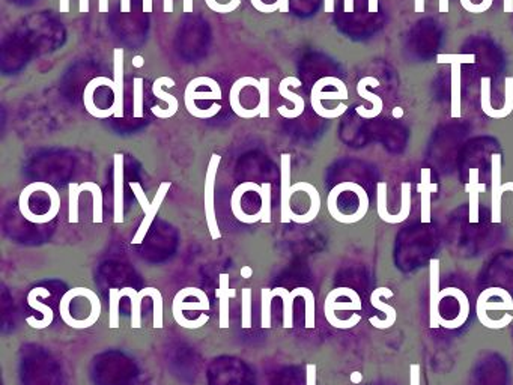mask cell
I'll use <instances>...</instances> for the list:
<instances>
[{
    "label": "cell",
    "mask_w": 513,
    "mask_h": 385,
    "mask_svg": "<svg viewBox=\"0 0 513 385\" xmlns=\"http://www.w3.org/2000/svg\"><path fill=\"white\" fill-rule=\"evenodd\" d=\"M211 304H209V298L208 295L199 288H184L181 289L177 295L173 298V304H172V313L177 324L181 325L182 328H189V330H196L204 327L206 322L209 320V316L202 313L196 320H189L184 316V310H209Z\"/></svg>",
    "instance_id": "1"
},
{
    "label": "cell",
    "mask_w": 513,
    "mask_h": 385,
    "mask_svg": "<svg viewBox=\"0 0 513 385\" xmlns=\"http://www.w3.org/2000/svg\"><path fill=\"white\" fill-rule=\"evenodd\" d=\"M252 77L238 79L229 91V104L236 116L243 119H253L262 113V94L260 80H255L248 91V84Z\"/></svg>",
    "instance_id": "2"
},
{
    "label": "cell",
    "mask_w": 513,
    "mask_h": 385,
    "mask_svg": "<svg viewBox=\"0 0 513 385\" xmlns=\"http://www.w3.org/2000/svg\"><path fill=\"white\" fill-rule=\"evenodd\" d=\"M341 296L360 298V295L355 292V289H351V288H336V289H333L327 295V298H325V303H324L325 319H327L329 324L331 327H334V328H339V330L353 328L361 320V316L358 313H354L349 319L342 320V319L336 318L334 312H336V310H355V312H360V310L363 308L361 300H349L348 303H341V301H337V298H341Z\"/></svg>",
    "instance_id": "3"
},
{
    "label": "cell",
    "mask_w": 513,
    "mask_h": 385,
    "mask_svg": "<svg viewBox=\"0 0 513 385\" xmlns=\"http://www.w3.org/2000/svg\"><path fill=\"white\" fill-rule=\"evenodd\" d=\"M170 185L172 184L169 181L161 182L160 187H158V191H157V194L154 197V201L149 202L143 189H142V185L139 182H133V181L130 182V189L134 193V196L137 197V201H139V203H140V206L143 209V213H145V218L142 221V225H140L139 230H137V233L134 235V238L131 241L133 244H140L145 240V235L148 233L149 228H151L153 221H154V218H155V216L158 213V209H160L162 201H165L166 194L170 190Z\"/></svg>",
    "instance_id": "4"
},
{
    "label": "cell",
    "mask_w": 513,
    "mask_h": 385,
    "mask_svg": "<svg viewBox=\"0 0 513 385\" xmlns=\"http://www.w3.org/2000/svg\"><path fill=\"white\" fill-rule=\"evenodd\" d=\"M491 310H504V312H513L512 295L502 298L500 301H490V292H487V289H485L479 295L478 303H475V313H478V318L483 327L490 328V330H500V328H504L509 324H512L513 315L506 313L502 319L494 320L487 316V312H491Z\"/></svg>",
    "instance_id": "5"
},
{
    "label": "cell",
    "mask_w": 513,
    "mask_h": 385,
    "mask_svg": "<svg viewBox=\"0 0 513 385\" xmlns=\"http://www.w3.org/2000/svg\"><path fill=\"white\" fill-rule=\"evenodd\" d=\"M221 157L219 154H212L209 164H208V170L205 175V193H204V199H205V217H206V225L211 233L212 240H220L221 233L217 225V216L214 211V184H216V178H217V169L220 166Z\"/></svg>",
    "instance_id": "6"
},
{
    "label": "cell",
    "mask_w": 513,
    "mask_h": 385,
    "mask_svg": "<svg viewBox=\"0 0 513 385\" xmlns=\"http://www.w3.org/2000/svg\"><path fill=\"white\" fill-rule=\"evenodd\" d=\"M221 96V88L220 84L211 77H196L192 82H189L185 88L184 94V101L185 107L189 111L193 110V107L197 104V101H220Z\"/></svg>",
    "instance_id": "7"
},
{
    "label": "cell",
    "mask_w": 513,
    "mask_h": 385,
    "mask_svg": "<svg viewBox=\"0 0 513 385\" xmlns=\"http://www.w3.org/2000/svg\"><path fill=\"white\" fill-rule=\"evenodd\" d=\"M349 98L346 84L337 77H322L319 79L310 94V103L311 108L316 110L321 107L322 101H330V99H337V101H346Z\"/></svg>",
    "instance_id": "8"
},
{
    "label": "cell",
    "mask_w": 513,
    "mask_h": 385,
    "mask_svg": "<svg viewBox=\"0 0 513 385\" xmlns=\"http://www.w3.org/2000/svg\"><path fill=\"white\" fill-rule=\"evenodd\" d=\"M299 86H302V80L297 79V77H286V79H283V80L280 82V84H279V94H280L283 98L289 99V101L294 104V108H287L286 106H280V107L277 108L280 116H283V118H286V119H295V118H298V116L302 115L303 111H304L306 103H304L303 96H299V95H297V94H294V92L291 91V88H299Z\"/></svg>",
    "instance_id": "9"
},
{
    "label": "cell",
    "mask_w": 513,
    "mask_h": 385,
    "mask_svg": "<svg viewBox=\"0 0 513 385\" xmlns=\"http://www.w3.org/2000/svg\"><path fill=\"white\" fill-rule=\"evenodd\" d=\"M429 327H440V260L432 259L429 265Z\"/></svg>",
    "instance_id": "10"
},
{
    "label": "cell",
    "mask_w": 513,
    "mask_h": 385,
    "mask_svg": "<svg viewBox=\"0 0 513 385\" xmlns=\"http://www.w3.org/2000/svg\"><path fill=\"white\" fill-rule=\"evenodd\" d=\"M368 86H373V88H378L380 86V80L375 79V77H365L361 79L357 84V92L361 98L368 99V101H370L372 104V108H366L365 106H358L355 108L357 113L361 116V118H366V119H372V118H377L382 108H384V101L380 95H375L372 92L368 91Z\"/></svg>",
    "instance_id": "11"
},
{
    "label": "cell",
    "mask_w": 513,
    "mask_h": 385,
    "mask_svg": "<svg viewBox=\"0 0 513 385\" xmlns=\"http://www.w3.org/2000/svg\"><path fill=\"white\" fill-rule=\"evenodd\" d=\"M446 296H453L455 300L458 301L459 304V313L455 319L452 320H447L441 316L440 319V327L443 328H447V330H456L459 327H462L467 322L468 316H470V301H468V296L467 294L462 291V289H458V288H446V289H441L440 292V301H443Z\"/></svg>",
    "instance_id": "12"
},
{
    "label": "cell",
    "mask_w": 513,
    "mask_h": 385,
    "mask_svg": "<svg viewBox=\"0 0 513 385\" xmlns=\"http://www.w3.org/2000/svg\"><path fill=\"white\" fill-rule=\"evenodd\" d=\"M381 296H384V298H393L395 294H393L392 289L384 288V286H382V288H378V289H375V291L372 292V295H370V304H372L375 308L381 310L382 313H385L387 318H385L384 320H381V319H378V318H370V324H372L375 328L385 330V328H390V327L395 325L397 313H396V308H395V307H392V306H389V304H385L384 301H381Z\"/></svg>",
    "instance_id": "13"
},
{
    "label": "cell",
    "mask_w": 513,
    "mask_h": 385,
    "mask_svg": "<svg viewBox=\"0 0 513 385\" xmlns=\"http://www.w3.org/2000/svg\"><path fill=\"white\" fill-rule=\"evenodd\" d=\"M491 179H492V194H491V216L492 223H502V155L494 154L491 157Z\"/></svg>",
    "instance_id": "14"
},
{
    "label": "cell",
    "mask_w": 513,
    "mask_h": 385,
    "mask_svg": "<svg viewBox=\"0 0 513 385\" xmlns=\"http://www.w3.org/2000/svg\"><path fill=\"white\" fill-rule=\"evenodd\" d=\"M280 170H282V196H280V214H282V223H289L291 220V155L289 154H282L280 157Z\"/></svg>",
    "instance_id": "15"
},
{
    "label": "cell",
    "mask_w": 513,
    "mask_h": 385,
    "mask_svg": "<svg viewBox=\"0 0 513 385\" xmlns=\"http://www.w3.org/2000/svg\"><path fill=\"white\" fill-rule=\"evenodd\" d=\"M38 296L50 298L48 289H45V288H35V289H32V291L29 292V295H28V304H29L32 308L38 310L40 313H43L44 318H43L41 320H36L35 318H28V324H29L32 328H35V330H43V328H47L50 324H52L53 318H55V313H53V310L50 308L48 306H45V304H43L41 301H38Z\"/></svg>",
    "instance_id": "16"
},
{
    "label": "cell",
    "mask_w": 513,
    "mask_h": 385,
    "mask_svg": "<svg viewBox=\"0 0 513 385\" xmlns=\"http://www.w3.org/2000/svg\"><path fill=\"white\" fill-rule=\"evenodd\" d=\"M479 169H470V181L465 184V191L470 197V223L479 221V203H480V193L486 190V185L479 182Z\"/></svg>",
    "instance_id": "17"
},
{
    "label": "cell",
    "mask_w": 513,
    "mask_h": 385,
    "mask_svg": "<svg viewBox=\"0 0 513 385\" xmlns=\"http://www.w3.org/2000/svg\"><path fill=\"white\" fill-rule=\"evenodd\" d=\"M416 190L421 197V223L431 221V196L438 190V184L431 182V169H421V181L416 185Z\"/></svg>",
    "instance_id": "18"
},
{
    "label": "cell",
    "mask_w": 513,
    "mask_h": 385,
    "mask_svg": "<svg viewBox=\"0 0 513 385\" xmlns=\"http://www.w3.org/2000/svg\"><path fill=\"white\" fill-rule=\"evenodd\" d=\"M114 179H115V223H123V155L114 157Z\"/></svg>",
    "instance_id": "19"
},
{
    "label": "cell",
    "mask_w": 513,
    "mask_h": 385,
    "mask_svg": "<svg viewBox=\"0 0 513 385\" xmlns=\"http://www.w3.org/2000/svg\"><path fill=\"white\" fill-rule=\"evenodd\" d=\"M216 296L220 300V328H229V298L236 296V291L229 286V274H220Z\"/></svg>",
    "instance_id": "20"
},
{
    "label": "cell",
    "mask_w": 513,
    "mask_h": 385,
    "mask_svg": "<svg viewBox=\"0 0 513 385\" xmlns=\"http://www.w3.org/2000/svg\"><path fill=\"white\" fill-rule=\"evenodd\" d=\"M162 86H169V88H175V86H177V83H175V80L170 79V77H160V79H157V80L154 82V84H153V94H154L157 98L162 99V101H166V104H167V110H166V113H165V119H167V118H172L175 113H177L178 107H180V103H178V99L175 98L173 95L166 94L165 91H162Z\"/></svg>",
    "instance_id": "21"
},
{
    "label": "cell",
    "mask_w": 513,
    "mask_h": 385,
    "mask_svg": "<svg viewBox=\"0 0 513 385\" xmlns=\"http://www.w3.org/2000/svg\"><path fill=\"white\" fill-rule=\"evenodd\" d=\"M70 190V223L79 221V197L83 191H89V181H84L83 184L71 182L68 185Z\"/></svg>",
    "instance_id": "22"
},
{
    "label": "cell",
    "mask_w": 513,
    "mask_h": 385,
    "mask_svg": "<svg viewBox=\"0 0 513 385\" xmlns=\"http://www.w3.org/2000/svg\"><path fill=\"white\" fill-rule=\"evenodd\" d=\"M121 296H130L131 300V328L137 330L142 327V320H140V306H142V300L143 296H140V294L137 292L133 288H123L119 291Z\"/></svg>",
    "instance_id": "23"
},
{
    "label": "cell",
    "mask_w": 513,
    "mask_h": 385,
    "mask_svg": "<svg viewBox=\"0 0 513 385\" xmlns=\"http://www.w3.org/2000/svg\"><path fill=\"white\" fill-rule=\"evenodd\" d=\"M452 118H460V64H452Z\"/></svg>",
    "instance_id": "24"
},
{
    "label": "cell",
    "mask_w": 513,
    "mask_h": 385,
    "mask_svg": "<svg viewBox=\"0 0 513 385\" xmlns=\"http://www.w3.org/2000/svg\"><path fill=\"white\" fill-rule=\"evenodd\" d=\"M513 111V77H506L504 80V104L502 108H494L490 115L492 119L507 118Z\"/></svg>",
    "instance_id": "25"
},
{
    "label": "cell",
    "mask_w": 513,
    "mask_h": 385,
    "mask_svg": "<svg viewBox=\"0 0 513 385\" xmlns=\"http://www.w3.org/2000/svg\"><path fill=\"white\" fill-rule=\"evenodd\" d=\"M118 288H111L109 291V327L111 330H116L119 327V301H121V295H119Z\"/></svg>",
    "instance_id": "26"
},
{
    "label": "cell",
    "mask_w": 513,
    "mask_h": 385,
    "mask_svg": "<svg viewBox=\"0 0 513 385\" xmlns=\"http://www.w3.org/2000/svg\"><path fill=\"white\" fill-rule=\"evenodd\" d=\"M92 194V202H94V218L92 221L95 225L103 223V191L101 187L94 181H89V191Z\"/></svg>",
    "instance_id": "27"
},
{
    "label": "cell",
    "mask_w": 513,
    "mask_h": 385,
    "mask_svg": "<svg viewBox=\"0 0 513 385\" xmlns=\"http://www.w3.org/2000/svg\"><path fill=\"white\" fill-rule=\"evenodd\" d=\"M241 327H252V289L244 288L241 291Z\"/></svg>",
    "instance_id": "28"
},
{
    "label": "cell",
    "mask_w": 513,
    "mask_h": 385,
    "mask_svg": "<svg viewBox=\"0 0 513 385\" xmlns=\"http://www.w3.org/2000/svg\"><path fill=\"white\" fill-rule=\"evenodd\" d=\"M133 116H143V79L140 77L133 80Z\"/></svg>",
    "instance_id": "29"
},
{
    "label": "cell",
    "mask_w": 513,
    "mask_h": 385,
    "mask_svg": "<svg viewBox=\"0 0 513 385\" xmlns=\"http://www.w3.org/2000/svg\"><path fill=\"white\" fill-rule=\"evenodd\" d=\"M260 211H262V218L260 221L265 223H271V184L270 182H264L260 185Z\"/></svg>",
    "instance_id": "30"
},
{
    "label": "cell",
    "mask_w": 513,
    "mask_h": 385,
    "mask_svg": "<svg viewBox=\"0 0 513 385\" xmlns=\"http://www.w3.org/2000/svg\"><path fill=\"white\" fill-rule=\"evenodd\" d=\"M260 298H262V322L260 327L262 328H270L271 327V301H272V295H271V289L264 288L260 289Z\"/></svg>",
    "instance_id": "31"
},
{
    "label": "cell",
    "mask_w": 513,
    "mask_h": 385,
    "mask_svg": "<svg viewBox=\"0 0 513 385\" xmlns=\"http://www.w3.org/2000/svg\"><path fill=\"white\" fill-rule=\"evenodd\" d=\"M475 55H438L436 64H474Z\"/></svg>",
    "instance_id": "32"
},
{
    "label": "cell",
    "mask_w": 513,
    "mask_h": 385,
    "mask_svg": "<svg viewBox=\"0 0 513 385\" xmlns=\"http://www.w3.org/2000/svg\"><path fill=\"white\" fill-rule=\"evenodd\" d=\"M154 300V328H162V295L157 288L151 289V295Z\"/></svg>",
    "instance_id": "33"
},
{
    "label": "cell",
    "mask_w": 513,
    "mask_h": 385,
    "mask_svg": "<svg viewBox=\"0 0 513 385\" xmlns=\"http://www.w3.org/2000/svg\"><path fill=\"white\" fill-rule=\"evenodd\" d=\"M259 80H260V94H262L260 118H270V79L262 77Z\"/></svg>",
    "instance_id": "34"
},
{
    "label": "cell",
    "mask_w": 513,
    "mask_h": 385,
    "mask_svg": "<svg viewBox=\"0 0 513 385\" xmlns=\"http://www.w3.org/2000/svg\"><path fill=\"white\" fill-rule=\"evenodd\" d=\"M252 2L253 8L259 12H264V14H272V12L280 11V5H272L267 0H250Z\"/></svg>",
    "instance_id": "35"
},
{
    "label": "cell",
    "mask_w": 513,
    "mask_h": 385,
    "mask_svg": "<svg viewBox=\"0 0 513 385\" xmlns=\"http://www.w3.org/2000/svg\"><path fill=\"white\" fill-rule=\"evenodd\" d=\"M409 385H420V364L417 363L409 366Z\"/></svg>",
    "instance_id": "36"
},
{
    "label": "cell",
    "mask_w": 513,
    "mask_h": 385,
    "mask_svg": "<svg viewBox=\"0 0 513 385\" xmlns=\"http://www.w3.org/2000/svg\"><path fill=\"white\" fill-rule=\"evenodd\" d=\"M492 2H494V0H482L480 4H475L470 9V12H471V14H483V12H486L487 9L492 6Z\"/></svg>",
    "instance_id": "37"
},
{
    "label": "cell",
    "mask_w": 513,
    "mask_h": 385,
    "mask_svg": "<svg viewBox=\"0 0 513 385\" xmlns=\"http://www.w3.org/2000/svg\"><path fill=\"white\" fill-rule=\"evenodd\" d=\"M306 385H316V364H307Z\"/></svg>",
    "instance_id": "38"
},
{
    "label": "cell",
    "mask_w": 513,
    "mask_h": 385,
    "mask_svg": "<svg viewBox=\"0 0 513 385\" xmlns=\"http://www.w3.org/2000/svg\"><path fill=\"white\" fill-rule=\"evenodd\" d=\"M378 9H380L378 0H368V11H369V12L375 14V12H378Z\"/></svg>",
    "instance_id": "39"
},
{
    "label": "cell",
    "mask_w": 513,
    "mask_h": 385,
    "mask_svg": "<svg viewBox=\"0 0 513 385\" xmlns=\"http://www.w3.org/2000/svg\"><path fill=\"white\" fill-rule=\"evenodd\" d=\"M59 11L62 14H67L70 12V0H59Z\"/></svg>",
    "instance_id": "40"
},
{
    "label": "cell",
    "mask_w": 513,
    "mask_h": 385,
    "mask_svg": "<svg viewBox=\"0 0 513 385\" xmlns=\"http://www.w3.org/2000/svg\"><path fill=\"white\" fill-rule=\"evenodd\" d=\"M324 11L329 12V14H333V12H334V0H324Z\"/></svg>",
    "instance_id": "41"
},
{
    "label": "cell",
    "mask_w": 513,
    "mask_h": 385,
    "mask_svg": "<svg viewBox=\"0 0 513 385\" xmlns=\"http://www.w3.org/2000/svg\"><path fill=\"white\" fill-rule=\"evenodd\" d=\"M343 11L345 12H354V0H343Z\"/></svg>",
    "instance_id": "42"
},
{
    "label": "cell",
    "mask_w": 513,
    "mask_h": 385,
    "mask_svg": "<svg viewBox=\"0 0 513 385\" xmlns=\"http://www.w3.org/2000/svg\"><path fill=\"white\" fill-rule=\"evenodd\" d=\"M98 11L109 12V0H98Z\"/></svg>",
    "instance_id": "43"
},
{
    "label": "cell",
    "mask_w": 513,
    "mask_h": 385,
    "mask_svg": "<svg viewBox=\"0 0 513 385\" xmlns=\"http://www.w3.org/2000/svg\"><path fill=\"white\" fill-rule=\"evenodd\" d=\"M414 12H424V0H414Z\"/></svg>",
    "instance_id": "44"
},
{
    "label": "cell",
    "mask_w": 513,
    "mask_h": 385,
    "mask_svg": "<svg viewBox=\"0 0 513 385\" xmlns=\"http://www.w3.org/2000/svg\"><path fill=\"white\" fill-rule=\"evenodd\" d=\"M184 12H193V0H182Z\"/></svg>",
    "instance_id": "45"
},
{
    "label": "cell",
    "mask_w": 513,
    "mask_h": 385,
    "mask_svg": "<svg viewBox=\"0 0 513 385\" xmlns=\"http://www.w3.org/2000/svg\"><path fill=\"white\" fill-rule=\"evenodd\" d=\"M143 64H145V60H143L142 56H134V57H133V65H134L136 68H142Z\"/></svg>",
    "instance_id": "46"
},
{
    "label": "cell",
    "mask_w": 513,
    "mask_h": 385,
    "mask_svg": "<svg viewBox=\"0 0 513 385\" xmlns=\"http://www.w3.org/2000/svg\"><path fill=\"white\" fill-rule=\"evenodd\" d=\"M252 274H253L252 268H250V267H243V269H241V277L250 279V277H252Z\"/></svg>",
    "instance_id": "47"
},
{
    "label": "cell",
    "mask_w": 513,
    "mask_h": 385,
    "mask_svg": "<svg viewBox=\"0 0 513 385\" xmlns=\"http://www.w3.org/2000/svg\"><path fill=\"white\" fill-rule=\"evenodd\" d=\"M80 12L83 14L89 12V0H80Z\"/></svg>",
    "instance_id": "48"
},
{
    "label": "cell",
    "mask_w": 513,
    "mask_h": 385,
    "mask_svg": "<svg viewBox=\"0 0 513 385\" xmlns=\"http://www.w3.org/2000/svg\"><path fill=\"white\" fill-rule=\"evenodd\" d=\"M143 12L146 14L153 12V0H143Z\"/></svg>",
    "instance_id": "49"
},
{
    "label": "cell",
    "mask_w": 513,
    "mask_h": 385,
    "mask_svg": "<svg viewBox=\"0 0 513 385\" xmlns=\"http://www.w3.org/2000/svg\"><path fill=\"white\" fill-rule=\"evenodd\" d=\"M165 12H167V14H170V12H173V0H165Z\"/></svg>",
    "instance_id": "50"
},
{
    "label": "cell",
    "mask_w": 513,
    "mask_h": 385,
    "mask_svg": "<svg viewBox=\"0 0 513 385\" xmlns=\"http://www.w3.org/2000/svg\"><path fill=\"white\" fill-rule=\"evenodd\" d=\"M121 12H130V0H121Z\"/></svg>",
    "instance_id": "51"
},
{
    "label": "cell",
    "mask_w": 513,
    "mask_h": 385,
    "mask_svg": "<svg viewBox=\"0 0 513 385\" xmlns=\"http://www.w3.org/2000/svg\"><path fill=\"white\" fill-rule=\"evenodd\" d=\"M503 8H504V12H509V14L510 12H513V0H504Z\"/></svg>",
    "instance_id": "52"
},
{
    "label": "cell",
    "mask_w": 513,
    "mask_h": 385,
    "mask_svg": "<svg viewBox=\"0 0 513 385\" xmlns=\"http://www.w3.org/2000/svg\"><path fill=\"white\" fill-rule=\"evenodd\" d=\"M440 12H448V0H440Z\"/></svg>",
    "instance_id": "53"
},
{
    "label": "cell",
    "mask_w": 513,
    "mask_h": 385,
    "mask_svg": "<svg viewBox=\"0 0 513 385\" xmlns=\"http://www.w3.org/2000/svg\"><path fill=\"white\" fill-rule=\"evenodd\" d=\"M280 4H282L280 12H287V11H289V0H280Z\"/></svg>",
    "instance_id": "54"
},
{
    "label": "cell",
    "mask_w": 513,
    "mask_h": 385,
    "mask_svg": "<svg viewBox=\"0 0 513 385\" xmlns=\"http://www.w3.org/2000/svg\"><path fill=\"white\" fill-rule=\"evenodd\" d=\"M512 191L513 193V181H510V182H506V184H503V187H502V193H504V191Z\"/></svg>",
    "instance_id": "55"
},
{
    "label": "cell",
    "mask_w": 513,
    "mask_h": 385,
    "mask_svg": "<svg viewBox=\"0 0 513 385\" xmlns=\"http://www.w3.org/2000/svg\"><path fill=\"white\" fill-rule=\"evenodd\" d=\"M351 381H353V382H355V384L361 381V375L358 374V372H354V374H353V376H351Z\"/></svg>",
    "instance_id": "56"
},
{
    "label": "cell",
    "mask_w": 513,
    "mask_h": 385,
    "mask_svg": "<svg viewBox=\"0 0 513 385\" xmlns=\"http://www.w3.org/2000/svg\"><path fill=\"white\" fill-rule=\"evenodd\" d=\"M393 115H395V118H400V116H402V108H400V107H396Z\"/></svg>",
    "instance_id": "57"
},
{
    "label": "cell",
    "mask_w": 513,
    "mask_h": 385,
    "mask_svg": "<svg viewBox=\"0 0 513 385\" xmlns=\"http://www.w3.org/2000/svg\"><path fill=\"white\" fill-rule=\"evenodd\" d=\"M205 2H206V5H208V4H211V2H214V0H205Z\"/></svg>",
    "instance_id": "58"
}]
</instances>
